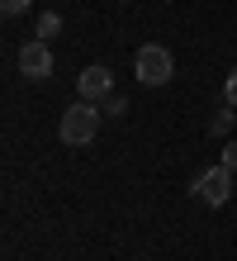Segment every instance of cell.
I'll list each match as a JSON object with an SVG mask.
<instances>
[{
  "instance_id": "obj_11",
  "label": "cell",
  "mask_w": 237,
  "mask_h": 261,
  "mask_svg": "<svg viewBox=\"0 0 237 261\" xmlns=\"http://www.w3.org/2000/svg\"><path fill=\"white\" fill-rule=\"evenodd\" d=\"M223 166H228V171H237V138L223 147Z\"/></svg>"
},
{
  "instance_id": "obj_4",
  "label": "cell",
  "mask_w": 237,
  "mask_h": 261,
  "mask_svg": "<svg viewBox=\"0 0 237 261\" xmlns=\"http://www.w3.org/2000/svg\"><path fill=\"white\" fill-rule=\"evenodd\" d=\"M19 71L29 81H47V76H52V48H47L43 38H29L19 48Z\"/></svg>"
},
{
  "instance_id": "obj_9",
  "label": "cell",
  "mask_w": 237,
  "mask_h": 261,
  "mask_svg": "<svg viewBox=\"0 0 237 261\" xmlns=\"http://www.w3.org/2000/svg\"><path fill=\"white\" fill-rule=\"evenodd\" d=\"M29 5H34V0H0V10H5V14H10V19H14V14H24Z\"/></svg>"
},
{
  "instance_id": "obj_8",
  "label": "cell",
  "mask_w": 237,
  "mask_h": 261,
  "mask_svg": "<svg viewBox=\"0 0 237 261\" xmlns=\"http://www.w3.org/2000/svg\"><path fill=\"white\" fill-rule=\"evenodd\" d=\"M123 114H128V100H123V95H109L104 100V119H123Z\"/></svg>"
},
{
  "instance_id": "obj_1",
  "label": "cell",
  "mask_w": 237,
  "mask_h": 261,
  "mask_svg": "<svg viewBox=\"0 0 237 261\" xmlns=\"http://www.w3.org/2000/svg\"><path fill=\"white\" fill-rule=\"evenodd\" d=\"M100 105L95 100H76V105H67V114H62V143L67 147H86V143H95V133H100Z\"/></svg>"
},
{
  "instance_id": "obj_6",
  "label": "cell",
  "mask_w": 237,
  "mask_h": 261,
  "mask_svg": "<svg viewBox=\"0 0 237 261\" xmlns=\"http://www.w3.org/2000/svg\"><path fill=\"white\" fill-rule=\"evenodd\" d=\"M57 34H62V14H52V10L38 14V38L47 43V38H57Z\"/></svg>"
},
{
  "instance_id": "obj_3",
  "label": "cell",
  "mask_w": 237,
  "mask_h": 261,
  "mask_svg": "<svg viewBox=\"0 0 237 261\" xmlns=\"http://www.w3.org/2000/svg\"><path fill=\"white\" fill-rule=\"evenodd\" d=\"M190 190H195L199 204H214V209H218V204H228V195L237 190V171H228V166L218 162V166H209V171H199Z\"/></svg>"
},
{
  "instance_id": "obj_2",
  "label": "cell",
  "mask_w": 237,
  "mask_h": 261,
  "mask_svg": "<svg viewBox=\"0 0 237 261\" xmlns=\"http://www.w3.org/2000/svg\"><path fill=\"white\" fill-rule=\"evenodd\" d=\"M133 71L142 86H166L171 76H176V57H171V48H162V43H142L138 57H133Z\"/></svg>"
},
{
  "instance_id": "obj_5",
  "label": "cell",
  "mask_w": 237,
  "mask_h": 261,
  "mask_svg": "<svg viewBox=\"0 0 237 261\" xmlns=\"http://www.w3.org/2000/svg\"><path fill=\"white\" fill-rule=\"evenodd\" d=\"M76 90H81V100L104 105L109 95H114V71H109V67H86L81 76H76Z\"/></svg>"
},
{
  "instance_id": "obj_10",
  "label": "cell",
  "mask_w": 237,
  "mask_h": 261,
  "mask_svg": "<svg viewBox=\"0 0 237 261\" xmlns=\"http://www.w3.org/2000/svg\"><path fill=\"white\" fill-rule=\"evenodd\" d=\"M223 100H228V105H237V67L228 71V81H223Z\"/></svg>"
},
{
  "instance_id": "obj_7",
  "label": "cell",
  "mask_w": 237,
  "mask_h": 261,
  "mask_svg": "<svg viewBox=\"0 0 237 261\" xmlns=\"http://www.w3.org/2000/svg\"><path fill=\"white\" fill-rule=\"evenodd\" d=\"M232 124H237V114H232V105H228V110H218V114H214V124H209V128H214V133H232Z\"/></svg>"
}]
</instances>
